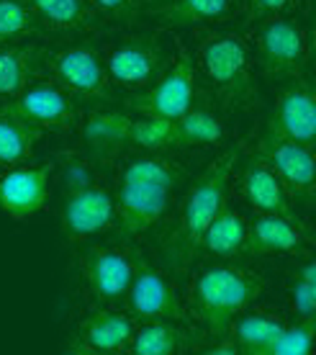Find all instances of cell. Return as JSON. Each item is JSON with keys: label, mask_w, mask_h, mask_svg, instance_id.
Here are the masks:
<instances>
[{"label": "cell", "mask_w": 316, "mask_h": 355, "mask_svg": "<svg viewBox=\"0 0 316 355\" xmlns=\"http://www.w3.org/2000/svg\"><path fill=\"white\" fill-rule=\"evenodd\" d=\"M188 186V168L173 152L123 155L116 183V227L123 242L144 237L175 206V196Z\"/></svg>", "instance_id": "cell-1"}, {"label": "cell", "mask_w": 316, "mask_h": 355, "mask_svg": "<svg viewBox=\"0 0 316 355\" xmlns=\"http://www.w3.org/2000/svg\"><path fill=\"white\" fill-rule=\"evenodd\" d=\"M239 162V150L229 147L213 157L198 175L188 183L180 204L173 206V219L159 242V258L167 270L185 273L201 255V237L211 219L227 204L229 183Z\"/></svg>", "instance_id": "cell-2"}, {"label": "cell", "mask_w": 316, "mask_h": 355, "mask_svg": "<svg viewBox=\"0 0 316 355\" xmlns=\"http://www.w3.org/2000/svg\"><path fill=\"white\" fill-rule=\"evenodd\" d=\"M263 275L249 268L231 263L201 268L191 278L185 293L183 309L188 324H195L209 340L227 335L229 324L249 309L263 296Z\"/></svg>", "instance_id": "cell-3"}, {"label": "cell", "mask_w": 316, "mask_h": 355, "mask_svg": "<svg viewBox=\"0 0 316 355\" xmlns=\"http://www.w3.org/2000/svg\"><path fill=\"white\" fill-rule=\"evenodd\" d=\"M193 62L198 78L209 83L224 111H247L257 101V64L245 36L231 31H203Z\"/></svg>", "instance_id": "cell-4"}, {"label": "cell", "mask_w": 316, "mask_h": 355, "mask_svg": "<svg viewBox=\"0 0 316 355\" xmlns=\"http://www.w3.org/2000/svg\"><path fill=\"white\" fill-rule=\"evenodd\" d=\"M100 57L111 85L132 93L150 88L173 60L157 31H132L116 36Z\"/></svg>", "instance_id": "cell-5"}, {"label": "cell", "mask_w": 316, "mask_h": 355, "mask_svg": "<svg viewBox=\"0 0 316 355\" xmlns=\"http://www.w3.org/2000/svg\"><path fill=\"white\" fill-rule=\"evenodd\" d=\"M198 70L193 62V52L175 39V52L167 70L152 83L150 88L139 90L126 98V111L137 116H162L177 119L198 103Z\"/></svg>", "instance_id": "cell-6"}, {"label": "cell", "mask_w": 316, "mask_h": 355, "mask_svg": "<svg viewBox=\"0 0 316 355\" xmlns=\"http://www.w3.org/2000/svg\"><path fill=\"white\" fill-rule=\"evenodd\" d=\"M255 64L270 80H296L311 60V34L290 16H270L255 26Z\"/></svg>", "instance_id": "cell-7"}, {"label": "cell", "mask_w": 316, "mask_h": 355, "mask_svg": "<svg viewBox=\"0 0 316 355\" xmlns=\"http://www.w3.org/2000/svg\"><path fill=\"white\" fill-rule=\"evenodd\" d=\"M44 75L72 98L105 103L114 101V85L103 67V57L88 44H70L44 52Z\"/></svg>", "instance_id": "cell-8"}, {"label": "cell", "mask_w": 316, "mask_h": 355, "mask_svg": "<svg viewBox=\"0 0 316 355\" xmlns=\"http://www.w3.org/2000/svg\"><path fill=\"white\" fill-rule=\"evenodd\" d=\"M78 270L98 306L123 304L134 275V252L121 245H90L78 255Z\"/></svg>", "instance_id": "cell-9"}, {"label": "cell", "mask_w": 316, "mask_h": 355, "mask_svg": "<svg viewBox=\"0 0 316 355\" xmlns=\"http://www.w3.org/2000/svg\"><path fill=\"white\" fill-rule=\"evenodd\" d=\"M123 311L132 314L134 320H175L188 324L183 302L177 299L167 273L159 266H152L137 250L132 284L123 296Z\"/></svg>", "instance_id": "cell-10"}, {"label": "cell", "mask_w": 316, "mask_h": 355, "mask_svg": "<svg viewBox=\"0 0 316 355\" xmlns=\"http://www.w3.org/2000/svg\"><path fill=\"white\" fill-rule=\"evenodd\" d=\"M62 234L70 242H85L116 227V196L103 180L62 193Z\"/></svg>", "instance_id": "cell-11"}, {"label": "cell", "mask_w": 316, "mask_h": 355, "mask_svg": "<svg viewBox=\"0 0 316 355\" xmlns=\"http://www.w3.org/2000/svg\"><path fill=\"white\" fill-rule=\"evenodd\" d=\"M255 152L272 168L283 183L288 198L311 204L316 193V157L314 144H301L286 137L263 132L257 137Z\"/></svg>", "instance_id": "cell-12"}, {"label": "cell", "mask_w": 316, "mask_h": 355, "mask_svg": "<svg viewBox=\"0 0 316 355\" xmlns=\"http://www.w3.org/2000/svg\"><path fill=\"white\" fill-rule=\"evenodd\" d=\"M0 106L36 126L39 132H72L80 121L78 101L52 80H34L16 98L0 101Z\"/></svg>", "instance_id": "cell-13"}, {"label": "cell", "mask_w": 316, "mask_h": 355, "mask_svg": "<svg viewBox=\"0 0 316 355\" xmlns=\"http://www.w3.org/2000/svg\"><path fill=\"white\" fill-rule=\"evenodd\" d=\"M54 180V160L42 165H13L0 173V211L13 222H26L49 201Z\"/></svg>", "instance_id": "cell-14"}, {"label": "cell", "mask_w": 316, "mask_h": 355, "mask_svg": "<svg viewBox=\"0 0 316 355\" xmlns=\"http://www.w3.org/2000/svg\"><path fill=\"white\" fill-rule=\"evenodd\" d=\"M137 320L126 311H116L111 306L90 309L75 327L70 340V353L78 355H119L126 353L132 343Z\"/></svg>", "instance_id": "cell-15"}, {"label": "cell", "mask_w": 316, "mask_h": 355, "mask_svg": "<svg viewBox=\"0 0 316 355\" xmlns=\"http://www.w3.org/2000/svg\"><path fill=\"white\" fill-rule=\"evenodd\" d=\"M263 132L286 137L301 144H314L316 139V101L311 83L301 75L296 80H288V85L278 93L275 106L270 111V119Z\"/></svg>", "instance_id": "cell-16"}, {"label": "cell", "mask_w": 316, "mask_h": 355, "mask_svg": "<svg viewBox=\"0 0 316 355\" xmlns=\"http://www.w3.org/2000/svg\"><path fill=\"white\" fill-rule=\"evenodd\" d=\"M132 119L134 114L129 111H90L78 121L80 139H82L80 150L100 170H108L132 150V142H129Z\"/></svg>", "instance_id": "cell-17"}, {"label": "cell", "mask_w": 316, "mask_h": 355, "mask_svg": "<svg viewBox=\"0 0 316 355\" xmlns=\"http://www.w3.org/2000/svg\"><path fill=\"white\" fill-rule=\"evenodd\" d=\"M306 248V224L296 214H257L249 219L245 255H301Z\"/></svg>", "instance_id": "cell-18"}, {"label": "cell", "mask_w": 316, "mask_h": 355, "mask_svg": "<svg viewBox=\"0 0 316 355\" xmlns=\"http://www.w3.org/2000/svg\"><path fill=\"white\" fill-rule=\"evenodd\" d=\"M234 173H237V168H234ZM237 183L245 201L252 206L255 214H296L290 209V198L283 183L257 152H252L239 165Z\"/></svg>", "instance_id": "cell-19"}, {"label": "cell", "mask_w": 316, "mask_h": 355, "mask_svg": "<svg viewBox=\"0 0 316 355\" xmlns=\"http://www.w3.org/2000/svg\"><path fill=\"white\" fill-rule=\"evenodd\" d=\"M239 0H157L150 8L157 28H201L227 21L237 10Z\"/></svg>", "instance_id": "cell-20"}, {"label": "cell", "mask_w": 316, "mask_h": 355, "mask_svg": "<svg viewBox=\"0 0 316 355\" xmlns=\"http://www.w3.org/2000/svg\"><path fill=\"white\" fill-rule=\"evenodd\" d=\"M44 52L28 39L0 44V101L16 98L26 85L44 78Z\"/></svg>", "instance_id": "cell-21"}, {"label": "cell", "mask_w": 316, "mask_h": 355, "mask_svg": "<svg viewBox=\"0 0 316 355\" xmlns=\"http://www.w3.org/2000/svg\"><path fill=\"white\" fill-rule=\"evenodd\" d=\"M34 13L39 31L57 36L90 34L98 24V16L88 0H24Z\"/></svg>", "instance_id": "cell-22"}, {"label": "cell", "mask_w": 316, "mask_h": 355, "mask_svg": "<svg viewBox=\"0 0 316 355\" xmlns=\"http://www.w3.org/2000/svg\"><path fill=\"white\" fill-rule=\"evenodd\" d=\"M175 320H137L126 355H180L195 345L191 327Z\"/></svg>", "instance_id": "cell-23"}, {"label": "cell", "mask_w": 316, "mask_h": 355, "mask_svg": "<svg viewBox=\"0 0 316 355\" xmlns=\"http://www.w3.org/2000/svg\"><path fill=\"white\" fill-rule=\"evenodd\" d=\"M247 230H249V219L245 214L224 204L203 232L198 252L219 260L239 258L247 250Z\"/></svg>", "instance_id": "cell-24"}, {"label": "cell", "mask_w": 316, "mask_h": 355, "mask_svg": "<svg viewBox=\"0 0 316 355\" xmlns=\"http://www.w3.org/2000/svg\"><path fill=\"white\" fill-rule=\"evenodd\" d=\"M283 327H286V322L275 314H247V311H242L237 320L229 324V338L234 340L239 353L267 355Z\"/></svg>", "instance_id": "cell-25"}, {"label": "cell", "mask_w": 316, "mask_h": 355, "mask_svg": "<svg viewBox=\"0 0 316 355\" xmlns=\"http://www.w3.org/2000/svg\"><path fill=\"white\" fill-rule=\"evenodd\" d=\"M42 134L44 132L0 106V168H13L31 160Z\"/></svg>", "instance_id": "cell-26"}, {"label": "cell", "mask_w": 316, "mask_h": 355, "mask_svg": "<svg viewBox=\"0 0 316 355\" xmlns=\"http://www.w3.org/2000/svg\"><path fill=\"white\" fill-rule=\"evenodd\" d=\"M177 126V144L180 150L188 147H213V144L224 142L227 137V124L221 121L219 114H213L211 108L195 103L191 111L175 119Z\"/></svg>", "instance_id": "cell-27"}, {"label": "cell", "mask_w": 316, "mask_h": 355, "mask_svg": "<svg viewBox=\"0 0 316 355\" xmlns=\"http://www.w3.org/2000/svg\"><path fill=\"white\" fill-rule=\"evenodd\" d=\"M54 175L60 178L62 193L100 180V168L82 150H62L54 157Z\"/></svg>", "instance_id": "cell-28"}, {"label": "cell", "mask_w": 316, "mask_h": 355, "mask_svg": "<svg viewBox=\"0 0 316 355\" xmlns=\"http://www.w3.org/2000/svg\"><path fill=\"white\" fill-rule=\"evenodd\" d=\"M39 34L34 13L24 0H0V44L26 42L28 36Z\"/></svg>", "instance_id": "cell-29"}, {"label": "cell", "mask_w": 316, "mask_h": 355, "mask_svg": "<svg viewBox=\"0 0 316 355\" xmlns=\"http://www.w3.org/2000/svg\"><path fill=\"white\" fill-rule=\"evenodd\" d=\"M290 293V311L296 320H316V263L306 260L296 273Z\"/></svg>", "instance_id": "cell-30"}, {"label": "cell", "mask_w": 316, "mask_h": 355, "mask_svg": "<svg viewBox=\"0 0 316 355\" xmlns=\"http://www.w3.org/2000/svg\"><path fill=\"white\" fill-rule=\"evenodd\" d=\"M316 320H296L286 322L283 332L275 338L267 355H308L314 347Z\"/></svg>", "instance_id": "cell-31"}, {"label": "cell", "mask_w": 316, "mask_h": 355, "mask_svg": "<svg viewBox=\"0 0 316 355\" xmlns=\"http://www.w3.org/2000/svg\"><path fill=\"white\" fill-rule=\"evenodd\" d=\"M144 0H88V6L98 16V21H114V24H129L141 13Z\"/></svg>", "instance_id": "cell-32"}, {"label": "cell", "mask_w": 316, "mask_h": 355, "mask_svg": "<svg viewBox=\"0 0 316 355\" xmlns=\"http://www.w3.org/2000/svg\"><path fill=\"white\" fill-rule=\"evenodd\" d=\"M245 16L249 21H263L270 16H288L293 10H299L301 0H239Z\"/></svg>", "instance_id": "cell-33"}]
</instances>
